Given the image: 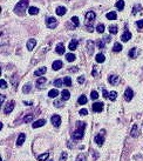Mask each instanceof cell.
I'll return each instance as SVG.
<instances>
[{"mask_svg": "<svg viewBox=\"0 0 143 161\" xmlns=\"http://www.w3.org/2000/svg\"><path fill=\"white\" fill-rule=\"evenodd\" d=\"M77 44H79V41H77L76 39H73L71 41V44H69V49H71V51H75L77 47Z\"/></svg>", "mask_w": 143, "mask_h": 161, "instance_id": "cell-22", "label": "cell"}, {"mask_svg": "<svg viewBox=\"0 0 143 161\" xmlns=\"http://www.w3.org/2000/svg\"><path fill=\"white\" fill-rule=\"evenodd\" d=\"M133 98H134V90L130 88V87H128V88L125 89V92H124V99H125V101H130Z\"/></svg>", "mask_w": 143, "mask_h": 161, "instance_id": "cell-7", "label": "cell"}, {"mask_svg": "<svg viewBox=\"0 0 143 161\" xmlns=\"http://www.w3.org/2000/svg\"><path fill=\"white\" fill-rule=\"evenodd\" d=\"M14 106H15V102H14V100H11V101H8V104L5 106V114H9V113L12 112V110L14 109Z\"/></svg>", "mask_w": 143, "mask_h": 161, "instance_id": "cell-6", "label": "cell"}, {"mask_svg": "<svg viewBox=\"0 0 143 161\" xmlns=\"http://www.w3.org/2000/svg\"><path fill=\"white\" fill-rule=\"evenodd\" d=\"M57 95H59V90L55 89V88H54V89H51V90L48 92V97H49V98H56Z\"/></svg>", "mask_w": 143, "mask_h": 161, "instance_id": "cell-28", "label": "cell"}, {"mask_svg": "<svg viewBox=\"0 0 143 161\" xmlns=\"http://www.w3.org/2000/svg\"><path fill=\"white\" fill-rule=\"evenodd\" d=\"M102 94H103V98H106V99H108V90L103 89V92H102Z\"/></svg>", "mask_w": 143, "mask_h": 161, "instance_id": "cell-53", "label": "cell"}, {"mask_svg": "<svg viewBox=\"0 0 143 161\" xmlns=\"http://www.w3.org/2000/svg\"><path fill=\"white\" fill-rule=\"evenodd\" d=\"M0 101H1V104H4V101H5V95L4 94L0 95Z\"/></svg>", "mask_w": 143, "mask_h": 161, "instance_id": "cell-55", "label": "cell"}, {"mask_svg": "<svg viewBox=\"0 0 143 161\" xmlns=\"http://www.w3.org/2000/svg\"><path fill=\"white\" fill-rule=\"evenodd\" d=\"M100 72H99V68L97 67H93V71H92V75L93 77H99Z\"/></svg>", "mask_w": 143, "mask_h": 161, "instance_id": "cell-43", "label": "cell"}, {"mask_svg": "<svg viewBox=\"0 0 143 161\" xmlns=\"http://www.w3.org/2000/svg\"><path fill=\"white\" fill-rule=\"evenodd\" d=\"M90 153H92V155H93V154L95 155V159H97V158H99V154H97L96 152H94V150H90Z\"/></svg>", "mask_w": 143, "mask_h": 161, "instance_id": "cell-56", "label": "cell"}, {"mask_svg": "<svg viewBox=\"0 0 143 161\" xmlns=\"http://www.w3.org/2000/svg\"><path fill=\"white\" fill-rule=\"evenodd\" d=\"M66 12H67V9H66L65 6H57L56 7V14L57 16H65Z\"/></svg>", "mask_w": 143, "mask_h": 161, "instance_id": "cell-18", "label": "cell"}, {"mask_svg": "<svg viewBox=\"0 0 143 161\" xmlns=\"http://www.w3.org/2000/svg\"><path fill=\"white\" fill-rule=\"evenodd\" d=\"M95 142H96L99 146H102V145H103L104 138H103V135H102V133H100V134H97L96 137H95Z\"/></svg>", "mask_w": 143, "mask_h": 161, "instance_id": "cell-14", "label": "cell"}, {"mask_svg": "<svg viewBox=\"0 0 143 161\" xmlns=\"http://www.w3.org/2000/svg\"><path fill=\"white\" fill-rule=\"evenodd\" d=\"M61 97H62V100H68L69 98H71V93H69V90H67V89H65V90H62L61 92Z\"/></svg>", "mask_w": 143, "mask_h": 161, "instance_id": "cell-21", "label": "cell"}, {"mask_svg": "<svg viewBox=\"0 0 143 161\" xmlns=\"http://www.w3.org/2000/svg\"><path fill=\"white\" fill-rule=\"evenodd\" d=\"M55 52H56L57 54H63L65 53V46L62 42H59V44L56 45V47H55Z\"/></svg>", "mask_w": 143, "mask_h": 161, "instance_id": "cell-13", "label": "cell"}, {"mask_svg": "<svg viewBox=\"0 0 143 161\" xmlns=\"http://www.w3.org/2000/svg\"><path fill=\"white\" fill-rule=\"evenodd\" d=\"M17 79H18V75H13V77H12V79H11V82H12V85H13V87L14 88H15L17 87Z\"/></svg>", "mask_w": 143, "mask_h": 161, "instance_id": "cell-44", "label": "cell"}, {"mask_svg": "<svg viewBox=\"0 0 143 161\" xmlns=\"http://www.w3.org/2000/svg\"><path fill=\"white\" fill-rule=\"evenodd\" d=\"M71 21L74 22V26L75 27H77L80 25V21H79V18H77V17H73V18L71 19Z\"/></svg>", "mask_w": 143, "mask_h": 161, "instance_id": "cell-41", "label": "cell"}, {"mask_svg": "<svg viewBox=\"0 0 143 161\" xmlns=\"http://www.w3.org/2000/svg\"><path fill=\"white\" fill-rule=\"evenodd\" d=\"M95 20V13L93 11H89L86 13V26H87V29L89 32H93L94 28H93V22Z\"/></svg>", "mask_w": 143, "mask_h": 161, "instance_id": "cell-2", "label": "cell"}, {"mask_svg": "<svg viewBox=\"0 0 143 161\" xmlns=\"http://www.w3.org/2000/svg\"><path fill=\"white\" fill-rule=\"evenodd\" d=\"M97 47H99V48H103V47H104V42L101 41V40H99V41H97Z\"/></svg>", "mask_w": 143, "mask_h": 161, "instance_id": "cell-49", "label": "cell"}, {"mask_svg": "<svg viewBox=\"0 0 143 161\" xmlns=\"http://www.w3.org/2000/svg\"><path fill=\"white\" fill-rule=\"evenodd\" d=\"M122 51V45L119 44V42H115L114 44V47H113V52H121Z\"/></svg>", "mask_w": 143, "mask_h": 161, "instance_id": "cell-26", "label": "cell"}, {"mask_svg": "<svg viewBox=\"0 0 143 161\" xmlns=\"http://www.w3.org/2000/svg\"><path fill=\"white\" fill-rule=\"evenodd\" d=\"M54 86L55 87H61L62 85H63V80H61V79H56V80H54Z\"/></svg>", "mask_w": 143, "mask_h": 161, "instance_id": "cell-36", "label": "cell"}, {"mask_svg": "<svg viewBox=\"0 0 143 161\" xmlns=\"http://www.w3.org/2000/svg\"><path fill=\"white\" fill-rule=\"evenodd\" d=\"M46 72H47V68H46V67H40V68H38L36 71L34 72V74H35L36 77H41V75H44Z\"/></svg>", "mask_w": 143, "mask_h": 161, "instance_id": "cell-19", "label": "cell"}, {"mask_svg": "<svg viewBox=\"0 0 143 161\" xmlns=\"http://www.w3.org/2000/svg\"><path fill=\"white\" fill-rule=\"evenodd\" d=\"M28 1L29 0H21L17 4V6L14 7V12L18 14H25V11H26L27 6H28Z\"/></svg>", "mask_w": 143, "mask_h": 161, "instance_id": "cell-3", "label": "cell"}, {"mask_svg": "<svg viewBox=\"0 0 143 161\" xmlns=\"http://www.w3.org/2000/svg\"><path fill=\"white\" fill-rule=\"evenodd\" d=\"M136 52H137V49L135 48V47H134V48H131V49L129 51V57H130V58H136V55H137Z\"/></svg>", "mask_w": 143, "mask_h": 161, "instance_id": "cell-39", "label": "cell"}, {"mask_svg": "<svg viewBox=\"0 0 143 161\" xmlns=\"http://www.w3.org/2000/svg\"><path fill=\"white\" fill-rule=\"evenodd\" d=\"M69 71L73 72V73H75V72L79 71V68H77V67H72V68H69Z\"/></svg>", "mask_w": 143, "mask_h": 161, "instance_id": "cell-54", "label": "cell"}, {"mask_svg": "<svg viewBox=\"0 0 143 161\" xmlns=\"http://www.w3.org/2000/svg\"><path fill=\"white\" fill-rule=\"evenodd\" d=\"M77 82H79V84H83L84 82V77H79L77 78Z\"/></svg>", "mask_w": 143, "mask_h": 161, "instance_id": "cell-52", "label": "cell"}, {"mask_svg": "<svg viewBox=\"0 0 143 161\" xmlns=\"http://www.w3.org/2000/svg\"><path fill=\"white\" fill-rule=\"evenodd\" d=\"M36 45V40L35 39H29L28 41H27V49L28 51H33V48L35 47Z\"/></svg>", "mask_w": 143, "mask_h": 161, "instance_id": "cell-12", "label": "cell"}, {"mask_svg": "<svg viewBox=\"0 0 143 161\" xmlns=\"http://www.w3.org/2000/svg\"><path fill=\"white\" fill-rule=\"evenodd\" d=\"M75 161H86V157H84V155H82V154H79Z\"/></svg>", "mask_w": 143, "mask_h": 161, "instance_id": "cell-47", "label": "cell"}, {"mask_svg": "<svg viewBox=\"0 0 143 161\" xmlns=\"http://www.w3.org/2000/svg\"><path fill=\"white\" fill-rule=\"evenodd\" d=\"M103 107H104V105L102 104V102H95V104H93V110L94 112H102L103 110Z\"/></svg>", "mask_w": 143, "mask_h": 161, "instance_id": "cell-11", "label": "cell"}, {"mask_svg": "<svg viewBox=\"0 0 143 161\" xmlns=\"http://www.w3.org/2000/svg\"><path fill=\"white\" fill-rule=\"evenodd\" d=\"M28 13L31 14V16H35V14L39 13V8H38V7H34V6H31L28 8Z\"/></svg>", "mask_w": 143, "mask_h": 161, "instance_id": "cell-24", "label": "cell"}, {"mask_svg": "<svg viewBox=\"0 0 143 161\" xmlns=\"http://www.w3.org/2000/svg\"><path fill=\"white\" fill-rule=\"evenodd\" d=\"M130 38H131V33H130L129 31H127V29H125L124 33L121 36V40H122V41H128Z\"/></svg>", "mask_w": 143, "mask_h": 161, "instance_id": "cell-15", "label": "cell"}, {"mask_svg": "<svg viewBox=\"0 0 143 161\" xmlns=\"http://www.w3.org/2000/svg\"><path fill=\"white\" fill-rule=\"evenodd\" d=\"M49 161H53V160H49Z\"/></svg>", "mask_w": 143, "mask_h": 161, "instance_id": "cell-57", "label": "cell"}, {"mask_svg": "<svg viewBox=\"0 0 143 161\" xmlns=\"http://www.w3.org/2000/svg\"><path fill=\"white\" fill-rule=\"evenodd\" d=\"M107 19H109V20H115V19H117L116 12H109V13H107Z\"/></svg>", "mask_w": 143, "mask_h": 161, "instance_id": "cell-29", "label": "cell"}, {"mask_svg": "<svg viewBox=\"0 0 143 161\" xmlns=\"http://www.w3.org/2000/svg\"><path fill=\"white\" fill-rule=\"evenodd\" d=\"M66 59H67V61H68V62H73L75 60L74 53H67L66 54Z\"/></svg>", "mask_w": 143, "mask_h": 161, "instance_id": "cell-33", "label": "cell"}, {"mask_svg": "<svg viewBox=\"0 0 143 161\" xmlns=\"http://www.w3.org/2000/svg\"><path fill=\"white\" fill-rule=\"evenodd\" d=\"M109 32H110V34H116L117 33V26H116V25L110 26L109 27Z\"/></svg>", "mask_w": 143, "mask_h": 161, "instance_id": "cell-38", "label": "cell"}, {"mask_svg": "<svg viewBox=\"0 0 143 161\" xmlns=\"http://www.w3.org/2000/svg\"><path fill=\"white\" fill-rule=\"evenodd\" d=\"M46 25L48 28H55V27L57 26V20L53 18V17H48V18L46 19Z\"/></svg>", "mask_w": 143, "mask_h": 161, "instance_id": "cell-4", "label": "cell"}, {"mask_svg": "<svg viewBox=\"0 0 143 161\" xmlns=\"http://www.w3.org/2000/svg\"><path fill=\"white\" fill-rule=\"evenodd\" d=\"M46 84H47V80L45 79V78H39V79L36 80V88L39 89H42L46 87Z\"/></svg>", "mask_w": 143, "mask_h": 161, "instance_id": "cell-8", "label": "cell"}, {"mask_svg": "<svg viewBox=\"0 0 143 161\" xmlns=\"http://www.w3.org/2000/svg\"><path fill=\"white\" fill-rule=\"evenodd\" d=\"M63 84L66 85V86H72V79L69 77H66L63 79Z\"/></svg>", "mask_w": 143, "mask_h": 161, "instance_id": "cell-40", "label": "cell"}, {"mask_svg": "<svg viewBox=\"0 0 143 161\" xmlns=\"http://www.w3.org/2000/svg\"><path fill=\"white\" fill-rule=\"evenodd\" d=\"M95 60H96V62H104V60H106V57H104L102 53H99V54H96V57H95Z\"/></svg>", "mask_w": 143, "mask_h": 161, "instance_id": "cell-23", "label": "cell"}, {"mask_svg": "<svg viewBox=\"0 0 143 161\" xmlns=\"http://www.w3.org/2000/svg\"><path fill=\"white\" fill-rule=\"evenodd\" d=\"M87 48H88L89 53H93V49H94V42H93L92 40H88V41H87Z\"/></svg>", "mask_w": 143, "mask_h": 161, "instance_id": "cell-30", "label": "cell"}, {"mask_svg": "<svg viewBox=\"0 0 143 161\" xmlns=\"http://www.w3.org/2000/svg\"><path fill=\"white\" fill-rule=\"evenodd\" d=\"M87 101H88V100H87V97H86V95H81V97L79 98V100H77V102H79L80 105H86Z\"/></svg>", "mask_w": 143, "mask_h": 161, "instance_id": "cell-32", "label": "cell"}, {"mask_svg": "<svg viewBox=\"0 0 143 161\" xmlns=\"http://www.w3.org/2000/svg\"><path fill=\"white\" fill-rule=\"evenodd\" d=\"M60 160H61V161H66L67 160V153H62V154H61V158H60Z\"/></svg>", "mask_w": 143, "mask_h": 161, "instance_id": "cell-50", "label": "cell"}, {"mask_svg": "<svg viewBox=\"0 0 143 161\" xmlns=\"http://www.w3.org/2000/svg\"><path fill=\"white\" fill-rule=\"evenodd\" d=\"M25 139H26V135H25L24 133H21V134H19L18 140H17V146H22V143L25 142Z\"/></svg>", "mask_w": 143, "mask_h": 161, "instance_id": "cell-17", "label": "cell"}, {"mask_svg": "<svg viewBox=\"0 0 143 161\" xmlns=\"http://www.w3.org/2000/svg\"><path fill=\"white\" fill-rule=\"evenodd\" d=\"M22 90H24V93H25V94H26V93H29V92H31V85H25V86H24V88H22Z\"/></svg>", "mask_w": 143, "mask_h": 161, "instance_id": "cell-45", "label": "cell"}, {"mask_svg": "<svg viewBox=\"0 0 143 161\" xmlns=\"http://www.w3.org/2000/svg\"><path fill=\"white\" fill-rule=\"evenodd\" d=\"M62 67V61H60V60H56V61L53 62V65H52V68L54 69V71H57V69H60Z\"/></svg>", "mask_w": 143, "mask_h": 161, "instance_id": "cell-20", "label": "cell"}, {"mask_svg": "<svg viewBox=\"0 0 143 161\" xmlns=\"http://www.w3.org/2000/svg\"><path fill=\"white\" fill-rule=\"evenodd\" d=\"M33 118H34V115H33V114H28V115H26V117L24 118V122H25V124H28V122H31L32 120H33Z\"/></svg>", "mask_w": 143, "mask_h": 161, "instance_id": "cell-35", "label": "cell"}, {"mask_svg": "<svg viewBox=\"0 0 143 161\" xmlns=\"http://www.w3.org/2000/svg\"><path fill=\"white\" fill-rule=\"evenodd\" d=\"M108 81H109L110 85H113V86H116L117 84H119L120 81V78L117 77V75H109V78H108Z\"/></svg>", "mask_w": 143, "mask_h": 161, "instance_id": "cell-9", "label": "cell"}, {"mask_svg": "<svg viewBox=\"0 0 143 161\" xmlns=\"http://www.w3.org/2000/svg\"><path fill=\"white\" fill-rule=\"evenodd\" d=\"M51 121H52V124H53V126H55V127H60V125H61V117L57 115V114L52 115Z\"/></svg>", "mask_w": 143, "mask_h": 161, "instance_id": "cell-5", "label": "cell"}, {"mask_svg": "<svg viewBox=\"0 0 143 161\" xmlns=\"http://www.w3.org/2000/svg\"><path fill=\"white\" fill-rule=\"evenodd\" d=\"M142 9V7H141V5H135L134 6V8H133V11H131V14L133 16H135V14L137 13V12H140Z\"/></svg>", "mask_w": 143, "mask_h": 161, "instance_id": "cell-34", "label": "cell"}, {"mask_svg": "<svg viewBox=\"0 0 143 161\" xmlns=\"http://www.w3.org/2000/svg\"><path fill=\"white\" fill-rule=\"evenodd\" d=\"M46 124V120L45 119H40V120H36L35 122H33V128H39L41 126H44Z\"/></svg>", "mask_w": 143, "mask_h": 161, "instance_id": "cell-16", "label": "cell"}, {"mask_svg": "<svg viewBox=\"0 0 143 161\" xmlns=\"http://www.w3.org/2000/svg\"><path fill=\"white\" fill-rule=\"evenodd\" d=\"M96 31L99 32L100 34H102L104 32V25L103 24H100V25H97V27H96Z\"/></svg>", "mask_w": 143, "mask_h": 161, "instance_id": "cell-37", "label": "cell"}, {"mask_svg": "<svg viewBox=\"0 0 143 161\" xmlns=\"http://www.w3.org/2000/svg\"><path fill=\"white\" fill-rule=\"evenodd\" d=\"M136 26H137V28H143V19L142 20H140V21H136Z\"/></svg>", "mask_w": 143, "mask_h": 161, "instance_id": "cell-48", "label": "cell"}, {"mask_svg": "<svg viewBox=\"0 0 143 161\" xmlns=\"http://www.w3.org/2000/svg\"><path fill=\"white\" fill-rule=\"evenodd\" d=\"M130 137H133V138H139L140 137V129H139V127H137V125L133 126L131 130H130Z\"/></svg>", "mask_w": 143, "mask_h": 161, "instance_id": "cell-10", "label": "cell"}, {"mask_svg": "<svg viewBox=\"0 0 143 161\" xmlns=\"http://www.w3.org/2000/svg\"><path fill=\"white\" fill-rule=\"evenodd\" d=\"M115 6H116L117 9H120V11H123V8H124V1H123V0H119V1L115 4Z\"/></svg>", "mask_w": 143, "mask_h": 161, "instance_id": "cell-25", "label": "cell"}, {"mask_svg": "<svg viewBox=\"0 0 143 161\" xmlns=\"http://www.w3.org/2000/svg\"><path fill=\"white\" fill-rule=\"evenodd\" d=\"M49 158V153H44V154H40L39 157H36V159L39 161H45Z\"/></svg>", "mask_w": 143, "mask_h": 161, "instance_id": "cell-27", "label": "cell"}, {"mask_svg": "<svg viewBox=\"0 0 143 161\" xmlns=\"http://www.w3.org/2000/svg\"><path fill=\"white\" fill-rule=\"evenodd\" d=\"M76 126H77V128L73 132L72 137H73L74 140H81L82 138H83V134H84V127H86V124H84V122H81V121H77Z\"/></svg>", "mask_w": 143, "mask_h": 161, "instance_id": "cell-1", "label": "cell"}, {"mask_svg": "<svg viewBox=\"0 0 143 161\" xmlns=\"http://www.w3.org/2000/svg\"><path fill=\"white\" fill-rule=\"evenodd\" d=\"M116 98H117V93L116 92H110V93H108V99H109V100H112V101H115V100H116Z\"/></svg>", "mask_w": 143, "mask_h": 161, "instance_id": "cell-31", "label": "cell"}, {"mask_svg": "<svg viewBox=\"0 0 143 161\" xmlns=\"http://www.w3.org/2000/svg\"><path fill=\"white\" fill-rule=\"evenodd\" d=\"M79 113H80V115H87V114H88V110L83 108V109H80Z\"/></svg>", "mask_w": 143, "mask_h": 161, "instance_id": "cell-51", "label": "cell"}, {"mask_svg": "<svg viewBox=\"0 0 143 161\" xmlns=\"http://www.w3.org/2000/svg\"><path fill=\"white\" fill-rule=\"evenodd\" d=\"M90 98H92L93 100H96L97 98H99V93H97L96 90H92V93H90Z\"/></svg>", "mask_w": 143, "mask_h": 161, "instance_id": "cell-42", "label": "cell"}, {"mask_svg": "<svg viewBox=\"0 0 143 161\" xmlns=\"http://www.w3.org/2000/svg\"><path fill=\"white\" fill-rule=\"evenodd\" d=\"M0 87H1V89H5L7 87V82L5 81L4 79H1L0 80Z\"/></svg>", "mask_w": 143, "mask_h": 161, "instance_id": "cell-46", "label": "cell"}]
</instances>
